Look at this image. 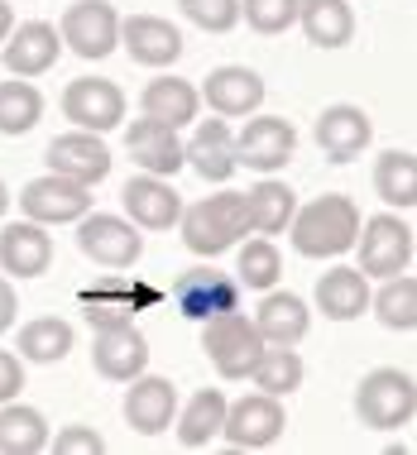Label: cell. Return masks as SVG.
I'll return each mask as SVG.
<instances>
[{
  "label": "cell",
  "mask_w": 417,
  "mask_h": 455,
  "mask_svg": "<svg viewBox=\"0 0 417 455\" xmlns=\"http://www.w3.org/2000/svg\"><path fill=\"white\" fill-rule=\"evenodd\" d=\"M298 149V130L284 116H250L236 130V164L254 173H278Z\"/></svg>",
  "instance_id": "obj_10"
},
{
  "label": "cell",
  "mask_w": 417,
  "mask_h": 455,
  "mask_svg": "<svg viewBox=\"0 0 417 455\" xmlns=\"http://www.w3.org/2000/svg\"><path fill=\"white\" fill-rule=\"evenodd\" d=\"M63 116L72 120V130H92L106 134L125 120V92L110 77H77L63 92Z\"/></svg>",
  "instance_id": "obj_12"
},
{
  "label": "cell",
  "mask_w": 417,
  "mask_h": 455,
  "mask_svg": "<svg viewBox=\"0 0 417 455\" xmlns=\"http://www.w3.org/2000/svg\"><path fill=\"white\" fill-rule=\"evenodd\" d=\"M288 235L302 259H341L346 250H355V235H360V206L346 192H326L293 212Z\"/></svg>",
  "instance_id": "obj_1"
},
{
  "label": "cell",
  "mask_w": 417,
  "mask_h": 455,
  "mask_svg": "<svg viewBox=\"0 0 417 455\" xmlns=\"http://www.w3.org/2000/svg\"><path fill=\"white\" fill-rule=\"evenodd\" d=\"M245 212H250V230L254 235H284L293 212H298V192L288 188V182H278L274 173H264L254 182L250 192H245Z\"/></svg>",
  "instance_id": "obj_27"
},
{
  "label": "cell",
  "mask_w": 417,
  "mask_h": 455,
  "mask_svg": "<svg viewBox=\"0 0 417 455\" xmlns=\"http://www.w3.org/2000/svg\"><path fill=\"white\" fill-rule=\"evenodd\" d=\"M5 212H10V188L0 182V220H5Z\"/></svg>",
  "instance_id": "obj_44"
},
{
  "label": "cell",
  "mask_w": 417,
  "mask_h": 455,
  "mask_svg": "<svg viewBox=\"0 0 417 455\" xmlns=\"http://www.w3.org/2000/svg\"><path fill=\"white\" fill-rule=\"evenodd\" d=\"M173 417H178V388L168 384V379L149 374V369L130 379V388H125V422H130V432L164 436L168 427H173Z\"/></svg>",
  "instance_id": "obj_17"
},
{
  "label": "cell",
  "mask_w": 417,
  "mask_h": 455,
  "mask_svg": "<svg viewBox=\"0 0 417 455\" xmlns=\"http://www.w3.org/2000/svg\"><path fill=\"white\" fill-rule=\"evenodd\" d=\"M302 374H308V364L293 346H264L250 369V384L260 393H274V398H288V393L302 388Z\"/></svg>",
  "instance_id": "obj_33"
},
{
  "label": "cell",
  "mask_w": 417,
  "mask_h": 455,
  "mask_svg": "<svg viewBox=\"0 0 417 455\" xmlns=\"http://www.w3.org/2000/svg\"><path fill=\"white\" fill-rule=\"evenodd\" d=\"M288 427V412H284V398L274 393H245V398L226 403V422H221V436L230 441L236 451H264L284 436Z\"/></svg>",
  "instance_id": "obj_7"
},
{
  "label": "cell",
  "mask_w": 417,
  "mask_h": 455,
  "mask_svg": "<svg viewBox=\"0 0 417 455\" xmlns=\"http://www.w3.org/2000/svg\"><path fill=\"white\" fill-rule=\"evenodd\" d=\"M278 278H284V254H278V244L269 240V235L245 240L240 244V268H236L240 288L269 292V288H278Z\"/></svg>",
  "instance_id": "obj_36"
},
{
  "label": "cell",
  "mask_w": 417,
  "mask_h": 455,
  "mask_svg": "<svg viewBox=\"0 0 417 455\" xmlns=\"http://www.w3.org/2000/svg\"><path fill=\"white\" fill-rule=\"evenodd\" d=\"M120 48L140 68H168L182 58V34H178V24H168L158 15H130V20H120Z\"/></svg>",
  "instance_id": "obj_22"
},
{
  "label": "cell",
  "mask_w": 417,
  "mask_h": 455,
  "mask_svg": "<svg viewBox=\"0 0 417 455\" xmlns=\"http://www.w3.org/2000/svg\"><path fill=\"white\" fill-rule=\"evenodd\" d=\"M360 274L365 278H389V274H403V268H413V226L403 220L398 212H384V216H370L360 220Z\"/></svg>",
  "instance_id": "obj_5"
},
{
  "label": "cell",
  "mask_w": 417,
  "mask_h": 455,
  "mask_svg": "<svg viewBox=\"0 0 417 455\" xmlns=\"http://www.w3.org/2000/svg\"><path fill=\"white\" fill-rule=\"evenodd\" d=\"M72 346H77V331H72V322H63V316H34V322H24L20 336H15V355L29 364H58L72 355Z\"/></svg>",
  "instance_id": "obj_28"
},
{
  "label": "cell",
  "mask_w": 417,
  "mask_h": 455,
  "mask_svg": "<svg viewBox=\"0 0 417 455\" xmlns=\"http://www.w3.org/2000/svg\"><path fill=\"white\" fill-rule=\"evenodd\" d=\"M178 5L206 34H230L240 24V0H178Z\"/></svg>",
  "instance_id": "obj_38"
},
{
  "label": "cell",
  "mask_w": 417,
  "mask_h": 455,
  "mask_svg": "<svg viewBox=\"0 0 417 455\" xmlns=\"http://www.w3.org/2000/svg\"><path fill=\"white\" fill-rule=\"evenodd\" d=\"M10 29H15V10H10V0H0V44H5Z\"/></svg>",
  "instance_id": "obj_43"
},
{
  "label": "cell",
  "mask_w": 417,
  "mask_h": 455,
  "mask_svg": "<svg viewBox=\"0 0 417 455\" xmlns=\"http://www.w3.org/2000/svg\"><path fill=\"white\" fill-rule=\"evenodd\" d=\"M317 149H322L331 164H350V158H360L365 149H370V140H374V120L365 116L360 106H350V101H336V106H326L322 116H317Z\"/></svg>",
  "instance_id": "obj_15"
},
{
  "label": "cell",
  "mask_w": 417,
  "mask_h": 455,
  "mask_svg": "<svg viewBox=\"0 0 417 455\" xmlns=\"http://www.w3.org/2000/svg\"><path fill=\"white\" fill-rule=\"evenodd\" d=\"M20 388H24V360L10 350H0V403L20 398Z\"/></svg>",
  "instance_id": "obj_40"
},
{
  "label": "cell",
  "mask_w": 417,
  "mask_h": 455,
  "mask_svg": "<svg viewBox=\"0 0 417 455\" xmlns=\"http://www.w3.org/2000/svg\"><path fill=\"white\" fill-rule=\"evenodd\" d=\"M92 364L101 379H110V384H130L134 374L149 369V340H144V331L134 322L106 326L92 336Z\"/></svg>",
  "instance_id": "obj_13"
},
{
  "label": "cell",
  "mask_w": 417,
  "mask_h": 455,
  "mask_svg": "<svg viewBox=\"0 0 417 455\" xmlns=\"http://www.w3.org/2000/svg\"><path fill=\"white\" fill-rule=\"evenodd\" d=\"M298 24L317 48H346L355 39L350 0H298Z\"/></svg>",
  "instance_id": "obj_29"
},
{
  "label": "cell",
  "mask_w": 417,
  "mask_h": 455,
  "mask_svg": "<svg viewBox=\"0 0 417 455\" xmlns=\"http://www.w3.org/2000/svg\"><path fill=\"white\" fill-rule=\"evenodd\" d=\"M58 39H63V48H72L77 58L101 63V58H110L120 48L116 5H106V0H77V5H68L63 24H58Z\"/></svg>",
  "instance_id": "obj_9"
},
{
  "label": "cell",
  "mask_w": 417,
  "mask_h": 455,
  "mask_svg": "<svg viewBox=\"0 0 417 455\" xmlns=\"http://www.w3.org/2000/svg\"><path fill=\"white\" fill-rule=\"evenodd\" d=\"M250 322L264 336V346H298V340L312 331V312H308V302H302L298 292L269 288L260 298V312H254Z\"/></svg>",
  "instance_id": "obj_24"
},
{
  "label": "cell",
  "mask_w": 417,
  "mask_h": 455,
  "mask_svg": "<svg viewBox=\"0 0 417 455\" xmlns=\"http://www.w3.org/2000/svg\"><path fill=\"white\" fill-rule=\"evenodd\" d=\"M77 250L101 268H134L144 254V235L130 216L110 212H87L77 220Z\"/></svg>",
  "instance_id": "obj_6"
},
{
  "label": "cell",
  "mask_w": 417,
  "mask_h": 455,
  "mask_svg": "<svg viewBox=\"0 0 417 455\" xmlns=\"http://www.w3.org/2000/svg\"><path fill=\"white\" fill-rule=\"evenodd\" d=\"M173 307L188 322H212L216 312H230V307H240V283L230 274H221L212 264H197L188 268V274H178L173 283Z\"/></svg>",
  "instance_id": "obj_11"
},
{
  "label": "cell",
  "mask_w": 417,
  "mask_h": 455,
  "mask_svg": "<svg viewBox=\"0 0 417 455\" xmlns=\"http://www.w3.org/2000/svg\"><path fill=\"white\" fill-rule=\"evenodd\" d=\"M0 268L15 278H39L53 268V235L39 220H10L0 230Z\"/></svg>",
  "instance_id": "obj_21"
},
{
  "label": "cell",
  "mask_w": 417,
  "mask_h": 455,
  "mask_svg": "<svg viewBox=\"0 0 417 455\" xmlns=\"http://www.w3.org/2000/svg\"><path fill=\"white\" fill-rule=\"evenodd\" d=\"M48 173H63V178H77V182H87V188H96V182L110 173L106 140H101V134H92V130L58 134V140L48 144Z\"/></svg>",
  "instance_id": "obj_19"
},
{
  "label": "cell",
  "mask_w": 417,
  "mask_h": 455,
  "mask_svg": "<svg viewBox=\"0 0 417 455\" xmlns=\"http://www.w3.org/2000/svg\"><path fill=\"white\" fill-rule=\"evenodd\" d=\"M182 164L197 168L202 182H230L236 178V130L226 125V120H197V130H192V140L182 144Z\"/></svg>",
  "instance_id": "obj_20"
},
{
  "label": "cell",
  "mask_w": 417,
  "mask_h": 455,
  "mask_svg": "<svg viewBox=\"0 0 417 455\" xmlns=\"http://www.w3.org/2000/svg\"><path fill=\"white\" fill-rule=\"evenodd\" d=\"M15 312H20V298H15V283L0 278V336L15 326Z\"/></svg>",
  "instance_id": "obj_41"
},
{
  "label": "cell",
  "mask_w": 417,
  "mask_h": 455,
  "mask_svg": "<svg viewBox=\"0 0 417 455\" xmlns=\"http://www.w3.org/2000/svg\"><path fill=\"white\" fill-rule=\"evenodd\" d=\"M44 446H48L44 412L20 398L0 403V455H39Z\"/></svg>",
  "instance_id": "obj_32"
},
{
  "label": "cell",
  "mask_w": 417,
  "mask_h": 455,
  "mask_svg": "<svg viewBox=\"0 0 417 455\" xmlns=\"http://www.w3.org/2000/svg\"><path fill=\"white\" fill-rule=\"evenodd\" d=\"M355 417H360L370 432H398V427H413L417 417V379L408 369L379 364L360 379L355 388Z\"/></svg>",
  "instance_id": "obj_3"
},
{
  "label": "cell",
  "mask_w": 417,
  "mask_h": 455,
  "mask_svg": "<svg viewBox=\"0 0 417 455\" xmlns=\"http://www.w3.org/2000/svg\"><path fill=\"white\" fill-rule=\"evenodd\" d=\"M125 149H130V164H140V173H154V178H173L182 168V140L173 125L164 120H134L125 130Z\"/></svg>",
  "instance_id": "obj_23"
},
{
  "label": "cell",
  "mask_w": 417,
  "mask_h": 455,
  "mask_svg": "<svg viewBox=\"0 0 417 455\" xmlns=\"http://www.w3.org/2000/svg\"><path fill=\"white\" fill-rule=\"evenodd\" d=\"M370 307H374V316L389 331L413 336V331H417V278L408 274V268H403V274H389L384 288L370 292Z\"/></svg>",
  "instance_id": "obj_34"
},
{
  "label": "cell",
  "mask_w": 417,
  "mask_h": 455,
  "mask_svg": "<svg viewBox=\"0 0 417 455\" xmlns=\"http://www.w3.org/2000/svg\"><path fill=\"white\" fill-rule=\"evenodd\" d=\"M317 312L326 322H355L370 312V278L350 264H336L317 278Z\"/></svg>",
  "instance_id": "obj_25"
},
{
  "label": "cell",
  "mask_w": 417,
  "mask_h": 455,
  "mask_svg": "<svg viewBox=\"0 0 417 455\" xmlns=\"http://www.w3.org/2000/svg\"><path fill=\"white\" fill-rule=\"evenodd\" d=\"M20 212L24 220H39V226H72V220H82L92 212V188L63 173H44V178L24 182Z\"/></svg>",
  "instance_id": "obj_8"
},
{
  "label": "cell",
  "mask_w": 417,
  "mask_h": 455,
  "mask_svg": "<svg viewBox=\"0 0 417 455\" xmlns=\"http://www.w3.org/2000/svg\"><path fill=\"white\" fill-rule=\"evenodd\" d=\"M0 58H5L10 77H44V72H53V63L63 58V39H58V29L48 20H24L5 34Z\"/></svg>",
  "instance_id": "obj_14"
},
{
  "label": "cell",
  "mask_w": 417,
  "mask_h": 455,
  "mask_svg": "<svg viewBox=\"0 0 417 455\" xmlns=\"http://www.w3.org/2000/svg\"><path fill=\"white\" fill-rule=\"evenodd\" d=\"M44 120V92L29 77H10L0 82V134H29Z\"/></svg>",
  "instance_id": "obj_35"
},
{
  "label": "cell",
  "mask_w": 417,
  "mask_h": 455,
  "mask_svg": "<svg viewBox=\"0 0 417 455\" xmlns=\"http://www.w3.org/2000/svg\"><path fill=\"white\" fill-rule=\"evenodd\" d=\"M48 441H53L58 455H101V451H106V436L96 432V427H82V422L63 427V432L48 436Z\"/></svg>",
  "instance_id": "obj_39"
},
{
  "label": "cell",
  "mask_w": 417,
  "mask_h": 455,
  "mask_svg": "<svg viewBox=\"0 0 417 455\" xmlns=\"http://www.w3.org/2000/svg\"><path fill=\"white\" fill-rule=\"evenodd\" d=\"M197 96L216 110L221 120H240V116H254V110L264 106V77L254 68L226 63V68L206 72V82L197 87Z\"/></svg>",
  "instance_id": "obj_16"
},
{
  "label": "cell",
  "mask_w": 417,
  "mask_h": 455,
  "mask_svg": "<svg viewBox=\"0 0 417 455\" xmlns=\"http://www.w3.org/2000/svg\"><path fill=\"white\" fill-rule=\"evenodd\" d=\"M120 202H125V216L140 230H173L178 216H182V192L168 178H154V173L130 178L125 192H120Z\"/></svg>",
  "instance_id": "obj_18"
},
{
  "label": "cell",
  "mask_w": 417,
  "mask_h": 455,
  "mask_svg": "<svg viewBox=\"0 0 417 455\" xmlns=\"http://www.w3.org/2000/svg\"><path fill=\"white\" fill-rule=\"evenodd\" d=\"M140 110H144L149 120H164V125L182 130V125H192V120H197L202 96H197V87H192L188 77L164 72V77H154L149 87L140 92Z\"/></svg>",
  "instance_id": "obj_26"
},
{
  "label": "cell",
  "mask_w": 417,
  "mask_h": 455,
  "mask_svg": "<svg viewBox=\"0 0 417 455\" xmlns=\"http://www.w3.org/2000/svg\"><path fill=\"white\" fill-rule=\"evenodd\" d=\"M226 403H230V398H226L221 388L192 393L188 408L173 417V422H178V446H188V451L212 446V441L221 436V422H226Z\"/></svg>",
  "instance_id": "obj_30"
},
{
  "label": "cell",
  "mask_w": 417,
  "mask_h": 455,
  "mask_svg": "<svg viewBox=\"0 0 417 455\" xmlns=\"http://www.w3.org/2000/svg\"><path fill=\"white\" fill-rule=\"evenodd\" d=\"M182 244L202 259H216V254L236 250V244L250 235V212H245V192H216L202 196V202L182 206L178 216Z\"/></svg>",
  "instance_id": "obj_2"
},
{
  "label": "cell",
  "mask_w": 417,
  "mask_h": 455,
  "mask_svg": "<svg viewBox=\"0 0 417 455\" xmlns=\"http://www.w3.org/2000/svg\"><path fill=\"white\" fill-rule=\"evenodd\" d=\"M125 298H130V307L140 312V307H154V302H164V292L158 288H149V283H130L125 288Z\"/></svg>",
  "instance_id": "obj_42"
},
{
  "label": "cell",
  "mask_w": 417,
  "mask_h": 455,
  "mask_svg": "<svg viewBox=\"0 0 417 455\" xmlns=\"http://www.w3.org/2000/svg\"><path fill=\"white\" fill-rule=\"evenodd\" d=\"M202 350H206V360L216 364L221 379L240 384V379H250L254 360H260L264 336L254 331V322L240 307H230V312H216L212 322H202Z\"/></svg>",
  "instance_id": "obj_4"
},
{
  "label": "cell",
  "mask_w": 417,
  "mask_h": 455,
  "mask_svg": "<svg viewBox=\"0 0 417 455\" xmlns=\"http://www.w3.org/2000/svg\"><path fill=\"white\" fill-rule=\"evenodd\" d=\"M240 20L254 34H284L298 24V0H240Z\"/></svg>",
  "instance_id": "obj_37"
},
{
  "label": "cell",
  "mask_w": 417,
  "mask_h": 455,
  "mask_svg": "<svg viewBox=\"0 0 417 455\" xmlns=\"http://www.w3.org/2000/svg\"><path fill=\"white\" fill-rule=\"evenodd\" d=\"M374 192L394 212H413L417 206V154L413 149H389L374 158Z\"/></svg>",
  "instance_id": "obj_31"
}]
</instances>
